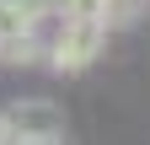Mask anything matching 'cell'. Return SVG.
Instances as JSON below:
<instances>
[{
  "label": "cell",
  "mask_w": 150,
  "mask_h": 145,
  "mask_svg": "<svg viewBox=\"0 0 150 145\" xmlns=\"http://www.w3.org/2000/svg\"><path fill=\"white\" fill-rule=\"evenodd\" d=\"M102 48H107L102 16H54V27L43 32V59L59 75H81L86 65H97Z\"/></svg>",
  "instance_id": "1"
},
{
  "label": "cell",
  "mask_w": 150,
  "mask_h": 145,
  "mask_svg": "<svg viewBox=\"0 0 150 145\" xmlns=\"http://www.w3.org/2000/svg\"><path fill=\"white\" fill-rule=\"evenodd\" d=\"M0 140H64V113L48 97L11 102L0 113Z\"/></svg>",
  "instance_id": "2"
},
{
  "label": "cell",
  "mask_w": 150,
  "mask_h": 145,
  "mask_svg": "<svg viewBox=\"0 0 150 145\" xmlns=\"http://www.w3.org/2000/svg\"><path fill=\"white\" fill-rule=\"evenodd\" d=\"M43 59V22H32V27H16L0 38V65L6 70H27Z\"/></svg>",
  "instance_id": "3"
},
{
  "label": "cell",
  "mask_w": 150,
  "mask_h": 145,
  "mask_svg": "<svg viewBox=\"0 0 150 145\" xmlns=\"http://www.w3.org/2000/svg\"><path fill=\"white\" fill-rule=\"evenodd\" d=\"M145 6H150V0H102V27H107V32H112V27H129Z\"/></svg>",
  "instance_id": "4"
}]
</instances>
